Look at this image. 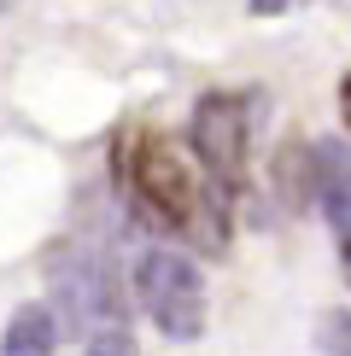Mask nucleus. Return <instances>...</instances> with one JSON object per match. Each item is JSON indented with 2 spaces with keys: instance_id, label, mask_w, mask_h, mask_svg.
<instances>
[{
  "instance_id": "1",
  "label": "nucleus",
  "mask_w": 351,
  "mask_h": 356,
  "mask_svg": "<svg viewBox=\"0 0 351 356\" xmlns=\"http://www.w3.org/2000/svg\"><path fill=\"white\" fill-rule=\"evenodd\" d=\"M129 193L158 228H176V234L199 228V211H205L199 175L187 164V152L170 146L164 135H141L129 146Z\"/></svg>"
},
{
  "instance_id": "2",
  "label": "nucleus",
  "mask_w": 351,
  "mask_h": 356,
  "mask_svg": "<svg viewBox=\"0 0 351 356\" xmlns=\"http://www.w3.org/2000/svg\"><path fill=\"white\" fill-rule=\"evenodd\" d=\"M135 292L141 309L153 316V327L164 339H199L205 333V280L182 251H146L135 263Z\"/></svg>"
},
{
  "instance_id": "3",
  "label": "nucleus",
  "mask_w": 351,
  "mask_h": 356,
  "mask_svg": "<svg viewBox=\"0 0 351 356\" xmlns=\"http://www.w3.org/2000/svg\"><path fill=\"white\" fill-rule=\"evenodd\" d=\"M194 152L205 175H211L217 187H240L246 175V135H252V117H246V99L234 94H205L194 106Z\"/></svg>"
},
{
  "instance_id": "4",
  "label": "nucleus",
  "mask_w": 351,
  "mask_h": 356,
  "mask_svg": "<svg viewBox=\"0 0 351 356\" xmlns=\"http://www.w3.org/2000/svg\"><path fill=\"white\" fill-rule=\"evenodd\" d=\"M53 298L65 309L70 327H100V321H117V286L111 269L88 251H70L65 263H53Z\"/></svg>"
},
{
  "instance_id": "5",
  "label": "nucleus",
  "mask_w": 351,
  "mask_h": 356,
  "mask_svg": "<svg viewBox=\"0 0 351 356\" xmlns=\"http://www.w3.org/2000/svg\"><path fill=\"white\" fill-rule=\"evenodd\" d=\"M311 170H316V199L328 211V222L351 240V146L345 140H316Z\"/></svg>"
},
{
  "instance_id": "6",
  "label": "nucleus",
  "mask_w": 351,
  "mask_h": 356,
  "mask_svg": "<svg viewBox=\"0 0 351 356\" xmlns=\"http://www.w3.org/2000/svg\"><path fill=\"white\" fill-rule=\"evenodd\" d=\"M58 345V327L41 304H24L18 316L6 321V339H0V356H53Z\"/></svg>"
},
{
  "instance_id": "7",
  "label": "nucleus",
  "mask_w": 351,
  "mask_h": 356,
  "mask_svg": "<svg viewBox=\"0 0 351 356\" xmlns=\"http://www.w3.org/2000/svg\"><path fill=\"white\" fill-rule=\"evenodd\" d=\"M316 345L328 350V356H351V316H345V309L322 316V327H316Z\"/></svg>"
},
{
  "instance_id": "8",
  "label": "nucleus",
  "mask_w": 351,
  "mask_h": 356,
  "mask_svg": "<svg viewBox=\"0 0 351 356\" xmlns=\"http://www.w3.org/2000/svg\"><path fill=\"white\" fill-rule=\"evenodd\" d=\"M82 356H141V350H135V339H129V333H117V327H106V333L94 339V345L82 350Z\"/></svg>"
},
{
  "instance_id": "9",
  "label": "nucleus",
  "mask_w": 351,
  "mask_h": 356,
  "mask_svg": "<svg viewBox=\"0 0 351 356\" xmlns=\"http://www.w3.org/2000/svg\"><path fill=\"white\" fill-rule=\"evenodd\" d=\"M287 6H299V0H252L258 18H275V12H287Z\"/></svg>"
},
{
  "instance_id": "10",
  "label": "nucleus",
  "mask_w": 351,
  "mask_h": 356,
  "mask_svg": "<svg viewBox=\"0 0 351 356\" xmlns=\"http://www.w3.org/2000/svg\"><path fill=\"white\" fill-rule=\"evenodd\" d=\"M340 111H345V123H351V76L340 82Z\"/></svg>"
},
{
  "instance_id": "11",
  "label": "nucleus",
  "mask_w": 351,
  "mask_h": 356,
  "mask_svg": "<svg viewBox=\"0 0 351 356\" xmlns=\"http://www.w3.org/2000/svg\"><path fill=\"white\" fill-rule=\"evenodd\" d=\"M345 251H351V240H345Z\"/></svg>"
}]
</instances>
